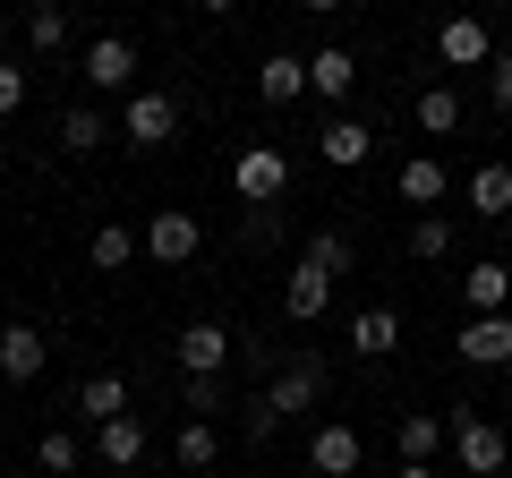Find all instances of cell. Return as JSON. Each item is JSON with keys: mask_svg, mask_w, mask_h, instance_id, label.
I'll list each match as a JSON object with an SVG mask.
<instances>
[{"mask_svg": "<svg viewBox=\"0 0 512 478\" xmlns=\"http://www.w3.org/2000/svg\"><path fill=\"white\" fill-rule=\"evenodd\" d=\"M342 274H350V239H342V231H316L308 248H299L291 282H282V316H291V325H316L325 299L342 291Z\"/></svg>", "mask_w": 512, "mask_h": 478, "instance_id": "cell-1", "label": "cell"}, {"mask_svg": "<svg viewBox=\"0 0 512 478\" xmlns=\"http://www.w3.org/2000/svg\"><path fill=\"white\" fill-rule=\"evenodd\" d=\"M120 137H128L137 154L171 146V137H180V94H128V111H120Z\"/></svg>", "mask_w": 512, "mask_h": 478, "instance_id": "cell-2", "label": "cell"}, {"mask_svg": "<svg viewBox=\"0 0 512 478\" xmlns=\"http://www.w3.org/2000/svg\"><path fill=\"white\" fill-rule=\"evenodd\" d=\"M231 188H239V205H274L282 188H291V154L282 146H248L231 163Z\"/></svg>", "mask_w": 512, "mask_h": 478, "instance_id": "cell-3", "label": "cell"}, {"mask_svg": "<svg viewBox=\"0 0 512 478\" xmlns=\"http://www.w3.org/2000/svg\"><path fill=\"white\" fill-rule=\"evenodd\" d=\"M197 248H205V222L188 214V205H163V214L146 222V257L154 265H188Z\"/></svg>", "mask_w": 512, "mask_h": 478, "instance_id": "cell-4", "label": "cell"}, {"mask_svg": "<svg viewBox=\"0 0 512 478\" xmlns=\"http://www.w3.org/2000/svg\"><path fill=\"white\" fill-rule=\"evenodd\" d=\"M77 69H86L94 94H120V86H137V43H128V35H94Z\"/></svg>", "mask_w": 512, "mask_h": 478, "instance_id": "cell-5", "label": "cell"}, {"mask_svg": "<svg viewBox=\"0 0 512 478\" xmlns=\"http://www.w3.org/2000/svg\"><path fill=\"white\" fill-rule=\"evenodd\" d=\"M43 368H52V333L43 325H0V376L9 385H35Z\"/></svg>", "mask_w": 512, "mask_h": 478, "instance_id": "cell-6", "label": "cell"}, {"mask_svg": "<svg viewBox=\"0 0 512 478\" xmlns=\"http://www.w3.org/2000/svg\"><path fill=\"white\" fill-rule=\"evenodd\" d=\"M316 402H325V368H316V359H291V368L274 376V393H265V410H274V419H308Z\"/></svg>", "mask_w": 512, "mask_h": 478, "instance_id": "cell-7", "label": "cell"}, {"mask_svg": "<svg viewBox=\"0 0 512 478\" xmlns=\"http://www.w3.org/2000/svg\"><path fill=\"white\" fill-rule=\"evenodd\" d=\"M308 470H316V478H350V470H359V427L316 419V427H308Z\"/></svg>", "mask_w": 512, "mask_h": 478, "instance_id": "cell-8", "label": "cell"}, {"mask_svg": "<svg viewBox=\"0 0 512 478\" xmlns=\"http://www.w3.org/2000/svg\"><path fill=\"white\" fill-rule=\"evenodd\" d=\"M453 453H461V470H470V478H495L512 444H504V427H495V419H453Z\"/></svg>", "mask_w": 512, "mask_h": 478, "instance_id": "cell-9", "label": "cell"}, {"mask_svg": "<svg viewBox=\"0 0 512 478\" xmlns=\"http://www.w3.org/2000/svg\"><path fill=\"white\" fill-rule=\"evenodd\" d=\"M299 94H308V52H265V60H256V103H265V111L299 103Z\"/></svg>", "mask_w": 512, "mask_h": 478, "instance_id": "cell-10", "label": "cell"}, {"mask_svg": "<svg viewBox=\"0 0 512 478\" xmlns=\"http://www.w3.org/2000/svg\"><path fill=\"white\" fill-rule=\"evenodd\" d=\"M222 368H231V325L197 316V325L180 333V376H222Z\"/></svg>", "mask_w": 512, "mask_h": 478, "instance_id": "cell-11", "label": "cell"}, {"mask_svg": "<svg viewBox=\"0 0 512 478\" xmlns=\"http://www.w3.org/2000/svg\"><path fill=\"white\" fill-rule=\"evenodd\" d=\"M461 359L470 368H512V316H461Z\"/></svg>", "mask_w": 512, "mask_h": 478, "instance_id": "cell-12", "label": "cell"}, {"mask_svg": "<svg viewBox=\"0 0 512 478\" xmlns=\"http://www.w3.org/2000/svg\"><path fill=\"white\" fill-rule=\"evenodd\" d=\"M350 86H359V52H342V43H316V52H308V94H316V103H342Z\"/></svg>", "mask_w": 512, "mask_h": 478, "instance_id": "cell-13", "label": "cell"}, {"mask_svg": "<svg viewBox=\"0 0 512 478\" xmlns=\"http://www.w3.org/2000/svg\"><path fill=\"white\" fill-rule=\"evenodd\" d=\"M436 52H444V69H487L495 60V35L478 18H444L436 26Z\"/></svg>", "mask_w": 512, "mask_h": 478, "instance_id": "cell-14", "label": "cell"}, {"mask_svg": "<svg viewBox=\"0 0 512 478\" xmlns=\"http://www.w3.org/2000/svg\"><path fill=\"white\" fill-rule=\"evenodd\" d=\"M316 146H325V163H333V171H359L367 154H376V129H367V120H350V111H333Z\"/></svg>", "mask_w": 512, "mask_h": 478, "instance_id": "cell-15", "label": "cell"}, {"mask_svg": "<svg viewBox=\"0 0 512 478\" xmlns=\"http://www.w3.org/2000/svg\"><path fill=\"white\" fill-rule=\"evenodd\" d=\"M461 299H470V316H512V265H470Z\"/></svg>", "mask_w": 512, "mask_h": 478, "instance_id": "cell-16", "label": "cell"}, {"mask_svg": "<svg viewBox=\"0 0 512 478\" xmlns=\"http://www.w3.org/2000/svg\"><path fill=\"white\" fill-rule=\"evenodd\" d=\"M94 453H103L111 470H137V461H146V419H137V410H128V419L94 427Z\"/></svg>", "mask_w": 512, "mask_h": 478, "instance_id": "cell-17", "label": "cell"}, {"mask_svg": "<svg viewBox=\"0 0 512 478\" xmlns=\"http://www.w3.org/2000/svg\"><path fill=\"white\" fill-rule=\"evenodd\" d=\"M470 214L478 222H504L512 214V163H478L470 171Z\"/></svg>", "mask_w": 512, "mask_h": 478, "instance_id": "cell-18", "label": "cell"}, {"mask_svg": "<svg viewBox=\"0 0 512 478\" xmlns=\"http://www.w3.org/2000/svg\"><path fill=\"white\" fill-rule=\"evenodd\" d=\"M393 342H402V316L393 308H359L350 316V350H359V359H384Z\"/></svg>", "mask_w": 512, "mask_h": 478, "instance_id": "cell-19", "label": "cell"}, {"mask_svg": "<svg viewBox=\"0 0 512 478\" xmlns=\"http://www.w3.org/2000/svg\"><path fill=\"white\" fill-rule=\"evenodd\" d=\"M111 137H120V129H111L94 103H69V111H60V146H69V154H94V146H111Z\"/></svg>", "mask_w": 512, "mask_h": 478, "instance_id": "cell-20", "label": "cell"}, {"mask_svg": "<svg viewBox=\"0 0 512 478\" xmlns=\"http://www.w3.org/2000/svg\"><path fill=\"white\" fill-rule=\"evenodd\" d=\"M453 436L444 419H427V410H410L402 427H393V444H402V461H419V470H436V444Z\"/></svg>", "mask_w": 512, "mask_h": 478, "instance_id": "cell-21", "label": "cell"}, {"mask_svg": "<svg viewBox=\"0 0 512 478\" xmlns=\"http://www.w3.org/2000/svg\"><path fill=\"white\" fill-rule=\"evenodd\" d=\"M77 410H86V419L94 427H111V419H128V385H120V376H86V385H77Z\"/></svg>", "mask_w": 512, "mask_h": 478, "instance_id": "cell-22", "label": "cell"}, {"mask_svg": "<svg viewBox=\"0 0 512 478\" xmlns=\"http://www.w3.org/2000/svg\"><path fill=\"white\" fill-rule=\"evenodd\" d=\"M393 188H402V205H436V197H444L453 180H444V163H436V154H410V163H402V180H393Z\"/></svg>", "mask_w": 512, "mask_h": 478, "instance_id": "cell-23", "label": "cell"}, {"mask_svg": "<svg viewBox=\"0 0 512 478\" xmlns=\"http://www.w3.org/2000/svg\"><path fill=\"white\" fill-rule=\"evenodd\" d=\"M171 453H180V470H214V461H222L214 419H180V444H171Z\"/></svg>", "mask_w": 512, "mask_h": 478, "instance_id": "cell-24", "label": "cell"}, {"mask_svg": "<svg viewBox=\"0 0 512 478\" xmlns=\"http://www.w3.org/2000/svg\"><path fill=\"white\" fill-rule=\"evenodd\" d=\"M137 248H146V239L128 231V222H103V231H94V248H86V257H94V265H103V274H120V265H128V257H137Z\"/></svg>", "mask_w": 512, "mask_h": 478, "instance_id": "cell-25", "label": "cell"}, {"mask_svg": "<svg viewBox=\"0 0 512 478\" xmlns=\"http://www.w3.org/2000/svg\"><path fill=\"white\" fill-rule=\"evenodd\" d=\"M35 461H43V478H69L77 461H86V444H77L69 427H43V444H35Z\"/></svg>", "mask_w": 512, "mask_h": 478, "instance_id": "cell-26", "label": "cell"}, {"mask_svg": "<svg viewBox=\"0 0 512 478\" xmlns=\"http://www.w3.org/2000/svg\"><path fill=\"white\" fill-rule=\"evenodd\" d=\"M419 129H427V137H453V129H461V94H453V86H427V94H419Z\"/></svg>", "mask_w": 512, "mask_h": 478, "instance_id": "cell-27", "label": "cell"}, {"mask_svg": "<svg viewBox=\"0 0 512 478\" xmlns=\"http://www.w3.org/2000/svg\"><path fill=\"white\" fill-rule=\"evenodd\" d=\"M26 43H35V52H69V9H26Z\"/></svg>", "mask_w": 512, "mask_h": 478, "instance_id": "cell-28", "label": "cell"}, {"mask_svg": "<svg viewBox=\"0 0 512 478\" xmlns=\"http://www.w3.org/2000/svg\"><path fill=\"white\" fill-rule=\"evenodd\" d=\"M410 257H427V265L453 257V222H444V214H419V222H410Z\"/></svg>", "mask_w": 512, "mask_h": 478, "instance_id": "cell-29", "label": "cell"}, {"mask_svg": "<svg viewBox=\"0 0 512 478\" xmlns=\"http://www.w3.org/2000/svg\"><path fill=\"white\" fill-rule=\"evenodd\" d=\"M239 239H248V248H274V239H282V214H274V205H248V214H239Z\"/></svg>", "mask_w": 512, "mask_h": 478, "instance_id": "cell-30", "label": "cell"}, {"mask_svg": "<svg viewBox=\"0 0 512 478\" xmlns=\"http://www.w3.org/2000/svg\"><path fill=\"white\" fill-rule=\"evenodd\" d=\"M18 111H26V69L0 60V120H18Z\"/></svg>", "mask_w": 512, "mask_h": 478, "instance_id": "cell-31", "label": "cell"}, {"mask_svg": "<svg viewBox=\"0 0 512 478\" xmlns=\"http://www.w3.org/2000/svg\"><path fill=\"white\" fill-rule=\"evenodd\" d=\"M222 410V376H188V419H214Z\"/></svg>", "mask_w": 512, "mask_h": 478, "instance_id": "cell-32", "label": "cell"}, {"mask_svg": "<svg viewBox=\"0 0 512 478\" xmlns=\"http://www.w3.org/2000/svg\"><path fill=\"white\" fill-rule=\"evenodd\" d=\"M487 94H495V111H512V52L487 60Z\"/></svg>", "mask_w": 512, "mask_h": 478, "instance_id": "cell-33", "label": "cell"}, {"mask_svg": "<svg viewBox=\"0 0 512 478\" xmlns=\"http://www.w3.org/2000/svg\"><path fill=\"white\" fill-rule=\"evenodd\" d=\"M393 478H436V470H419V461H402V470H393Z\"/></svg>", "mask_w": 512, "mask_h": 478, "instance_id": "cell-34", "label": "cell"}, {"mask_svg": "<svg viewBox=\"0 0 512 478\" xmlns=\"http://www.w3.org/2000/svg\"><path fill=\"white\" fill-rule=\"evenodd\" d=\"M0 461H9V436H0Z\"/></svg>", "mask_w": 512, "mask_h": 478, "instance_id": "cell-35", "label": "cell"}]
</instances>
